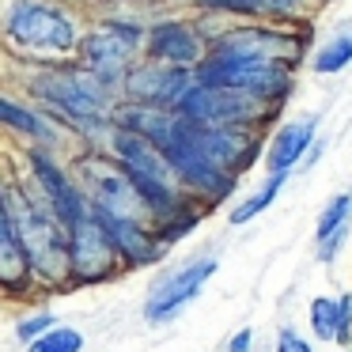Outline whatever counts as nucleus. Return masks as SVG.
<instances>
[{
    "mask_svg": "<svg viewBox=\"0 0 352 352\" xmlns=\"http://www.w3.org/2000/svg\"><path fill=\"white\" fill-rule=\"evenodd\" d=\"M212 54H228V57H254V61H273V65H292L303 54V42L292 38L280 31H258V27H246V31H231L216 42Z\"/></svg>",
    "mask_w": 352,
    "mask_h": 352,
    "instance_id": "obj_10",
    "label": "nucleus"
},
{
    "mask_svg": "<svg viewBox=\"0 0 352 352\" xmlns=\"http://www.w3.org/2000/svg\"><path fill=\"white\" fill-rule=\"evenodd\" d=\"M114 148L122 155L125 170L133 175V182H137L140 197L148 201L152 216H175L182 197H178V170L170 163V155L155 140H148L144 133H133V129H118Z\"/></svg>",
    "mask_w": 352,
    "mask_h": 352,
    "instance_id": "obj_1",
    "label": "nucleus"
},
{
    "mask_svg": "<svg viewBox=\"0 0 352 352\" xmlns=\"http://www.w3.org/2000/svg\"><path fill=\"white\" fill-rule=\"evenodd\" d=\"M280 186H284V175H273V178H269V182H265V190H261V193H254V197H246L243 205H239L235 212H231V223H235V228H239V223L254 220V216H258V212H265V208H269V205H273V201H276V193H280Z\"/></svg>",
    "mask_w": 352,
    "mask_h": 352,
    "instance_id": "obj_20",
    "label": "nucleus"
},
{
    "mask_svg": "<svg viewBox=\"0 0 352 352\" xmlns=\"http://www.w3.org/2000/svg\"><path fill=\"white\" fill-rule=\"evenodd\" d=\"M8 34L23 46H38V50H72L76 46V31L72 23L54 8L42 4H16L8 16Z\"/></svg>",
    "mask_w": 352,
    "mask_h": 352,
    "instance_id": "obj_8",
    "label": "nucleus"
},
{
    "mask_svg": "<svg viewBox=\"0 0 352 352\" xmlns=\"http://www.w3.org/2000/svg\"><path fill=\"white\" fill-rule=\"evenodd\" d=\"M201 84L212 87H231V91H246L258 99H284L288 91V69L273 61H254V57H228V54H212L205 65L197 69Z\"/></svg>",
    "mask_w": 352,
    "mask_h": 352,
    "instance_id": "obj_4",
    "label": "nucleus"
},
{
    "mask_svg": "<svg viewBox=\"0 0 352 352\" xmlns=\"http://www.w3.org/2000/svg\"><path fill=\"white\" fill-rule=\"evenodd\" d=\"M125 91L152 107H182L186 91H190V72L182 65H144V69L129 72Z\"/></svg>",
    "mask_w": 352,
    "mask_h": 352,
    "instance_id": "obj_12",
    "label": "nucleus"
},
{
    "mask_svg": "<svg viewBox=\"0 0 352 352\" xmlns=\"http://www.w3.org/2000/svg\"><path fill=\"white\" fill-rule=\"evenodd\" d=\"M4 212L16 220L27 258L46 280H61L65 273H72V246L57 216H46L38 205H31V197H19L16 190L4 193Z\"/></svg>",
    "mask_w": 352,
    "mask_h": 352,
    "instance_id": "obj_2",
    "label": "nucleus"
},
{
    "mask_svg": "<svg viewBox=\"0 0 352 352\" xmlns=\"http://www.w3.org/2000/svg\"><path fill=\"white\" fill-rule=\"evenodd\" d=\"M349 208H352V197H333L326 205V212H322L318 220V239H329L333 231H341L344 223H349Z\"/></svg>",
    "mask_w": 352,
    "mask_h": 352,
    "instance_id": "obj_23",
    "label": "nucleus"
},
{
    "mask_svg": "<svg viewBox=\"0 0 352 352\" xmlns=\"http://www.w3.org/2000/svg\"><path fill=\"white\" fill-rule=\"evenodd\" d=\"M84 349V337L69 326H54L50 333H42L38 341H31L27 352H80Z\"/></svg>",
    "mask_w": 352,
    "mask_h": 352,
    "instance_id": "obj_21",
    "label": "nucleus"
},
{
    "mask_svg": "<svg viewBox=\"0 0 352 352\" xmlns=\"http://www.w3.org/2000/svg\"><path fill=\"white\" fill-rule=\"evenodd\" d=\"M50 329H54V318H50V314H34V318H23V322H19L16 333L23 337L27 344H31V341H38L42 333H50Z\"/></svg>",
    "mask_w": 352,
    "mask_h": 352,
    "instance_id": "obj_25",
    "label": "nucleus"
},
{
    "mask_svg": "<svg viewBox=\"0 0 352 352\" xmlns=\"http://www.w3.org/2000/svg\"><path fill=\"white\" fill-rule=\"evenodd\" d=\"M250 337H254V333H250V329H239V333H235V337H231V344H228V352H250V344H254V341H250Z\"/></svg>",
    "mask_w": 352,
    "mask_h": 352,
    "instance_id": "obj_27",
    "label": "nucleus"
},
{
    "mask_svg": "<svg viewBox=\"0 0 352 352\" xmlns=\"http://www.w3.org/2000/svg\"><path fill=\"white\" fill-rule=\"evenodd\" d=\"M137 42H140V31L133 23H107L95 34H87L80 42V50L91 61V69H114L137 50Z\"/></svg>",
    "mask_w": 352,
    "mask_h": 352,
    "instance_id": "obj_14",
    "label": "nucleus"
},
{
    "mask_svg": "<svg viewBox=\"0 0 352 352\" xmlns=\"http://www.w3.org/2000/svg\"><path fill=\"white\" fill-rule=\"evenodd\" d=\"M38 91L76 118H87V114L95 118L102 110V102H107L99 80L91 72H50V76L38 80Z\"/></svg>",
    "mask_w": 352,
    "mask_h": 352,
    "instance_id": "obj_11",
    "label": "nucleus"
},
{
    "mask_svg": "<svg viewBox=\"0 0 352 352\" xmlns=\"http://www.w3.org/2000/svg\"><path fill=\"white\" fill-rule=\"evenodd\" d=\"M349 61H352V38H349V34H337V38L329 42L318 57H314V72L329 76V72H341Z\"/></svg>",
    "mask_w": 352,
    "mask_h": 352,
    "instance_id": "obj_22",
    "label": "nucleus"
},
{
    "mask_svg": "<svg viewBox=\"0 0 352 352\" xmlns=\"http://www.w3.org/2000/svg\"><path fill=\"white\" fill-rule=\"evenodd\" d=\"M69 246H72V276H80V280H107L118 269V258H122L99 212L95 216L87 212L80 223H72Z\"/></svg>",
    "mask_w": 352,
    "mask_h": 352,
    "instance_id": "obj_6",
    "label": "nucleus"
},
{
    "mask_svg": "<svg viewBox=\"0 0 352 352\" xmlns=\"http://www.w3.org/2000/svg\"><path fill=\"white\" fill-rule=\"evenodd\" d=\"M276 352H311V344H307L299 333L284 329V333H280V341H276Z\"/></svg>",
    "mask_w": 352,
    "mask_h": 352,
    "instance_id": "obj_26",
    "label": "nucleus"
},
{
    "mask_svg": "<svg viewBox=\"0 0 352 352\" xmlns=\"http://www.w3.org/2000/svg\"><path fill=\"white\" fill-rule=\"evenodd\" d=\"M31 170H34V178H38L42 193H46L50 208H54V216L65 223V228H72V223L84 220V216H87L84 197L76 193V186H72L69 178L61 175V167H57V163L50 160V155L31 152Z\"/></svg>",
    "mask_w": 352,
    "mask_h": 352,
    "instance_id": "obj_13",
    "label": "nucleus"
},
{
    "mask_svg": "<svg viewBox=\"0 0 352 352\" xmlns=\"http://www.w3.org/2000/svg\"><path fill=\"white\" fill-rule=\"evenodd\" d=\"M148 50H152L155 61L182 65V69H190V65L201 61L197 34H193L190 27H182V23H155L152 31H148Z\"/></svg>",
    "mask_w": 352,
    "mask_h": 352,
    "instance_id": "obj_15",
    "label": "nucleus"
},
{
    "mask_svg": "<svg viewBox=\"0 0 352 352\" xmlns=\"http://www.w3.org/2000/svg\"><path fill=\"white\" fill-rule=\"evenodd\" d=\"M212 273H216V258H197V261H190L186 269H178L175 276L160 280V284H155V292L148 296L144 318L152 322V326H160V322H170L186 303H190L193 296H197L201 288H205V280H208Z\"/></svg>",
    "mask_w": 352,
    "mask_h": 352,
    "instance_id": "obj_9",
    "label": "nucleus"
},
{
    "mask_svg": "<svg viewBox=\"0 0 352 352\" xmlns=\"http://www.w3.org/2000/svg\"><path fill=\"white\" fill-rule=\"evenodd\" d=\"M311 326L322 341H349L352 333V296L344 299H314L311 303Z\"/></svg>",
    "mask_w": 352,
    "mask_h": 352,
    "instance_id": "obj_19",
    "label": "nucleus"
},
{
    "mask_svg": "<svg viewBox=\"0 0 352 352\" xmlns=\"http://www.w3.org/2000/svg\"><path fill=\"white\" fill-rule=\"evenodd\" d=\"M311 140H314V118L284 125V129L273 137V144H269V170L288 175V170L303 160V152L311 148Z\"/></svg>",
    "mask_w": 352,
    "mask_h": 352,
    "instance_id": "obj_17",
    "label": "nucleus"
},
{
    "mask_svg": "<svg viewBox=\"0 0 352 352\" xmlns=\"http://www.w3.org/2000/svg\"><path fill=\"white\" fill-rule=\"evenodd\" d=\"M80 175L87 178V193L95 201V212L107 216H122V220H144L152 208L140 197L133 175L125 170V163H110V160H84Z\"/></svg>",
    "mask_w": 352,
    "mask_h": 352,
    "instance_id": "obj_5",
    "label": "nucleus"
},
{
    "mask_svg": "<svg viewBox=\"0 0 352 352\" xmlns=\"http://www.w3.org/2000/svg\"><path fill=\"white\" fill-rule=\"evenodd\" d=\"M0 114H4V122L16 125V129L31 133V137H46V129H42V122L34 114H27V110H19L16 102H0Z\"/></svg>",
    "mask_w": 352,
    "mask_h": 352,
    "instance_id": "obj_24",
    "label": "nucleus"
},
{
    "mask_svg": "<svg viewBox=\"0 0 352 352\" xmlns=\"http://www.w3.org/2000/svg\"><path fill=\"white\" fill-rule=\"evenodd\" d=\"M99 216H102V223H107L122 261H129V265H148V261H155L163 254V246L148 235L140 220H122V216H107V212H99Z\"/></svg>",
    "mask_w": 352,
    "mask_h": 352,
    "instance_id": "obj_16",
    "label": "nucleus"
},
{
    "mask_svg": "<svg viewBox=\"0 0 352 352\" xmlns=\"http://www.w3.org/2000/svg\"><path fill=\"white\" fill-rule=\"evenodd\" d=\"M276 102L258 99L246 91H231V87H212V84H197L186 91L182 99V118L197 125H216V129H250L254 122L273 110Z\"/></svg>",
    "mask_w": 352,
    "mask_h": 352,
    "instance_id": "obj_3",
    "label": "nucleus"
},
{
    "mask_svg": "<svg viewBox=\"0 0 352 352\" xmlns=\"http://www.w3.org/2000/svg\"><path fill=\"white\" fill-rule=\"evenodd\" d=\"M31 258H27V246L16 231V220L8 212H0V276L8 288H19V284L31 276Z\"/></svg>",
    "mask_w": 352,
    "mask_h": 352,
    "instance_id": "obj_18",
    "label": "nucleus"
},
{
    "mask_svg": "<svg viewBox=\"0 0 352 352\" xmlns=\"http://www.w3.org/2000/svg\"><path fill=\"white\" fill-rule=\"evenodd\" d=\"M163 152L170 155L178 178H182V182H190L193 190L208 193V197H223V193L235 190V175H228L223 167H216V163L197 148V140L190 137V118H182V122H178V133L170 137V144L163 148Z\"/></svg>",
    "mask_w": 352,
    "mask_h": 352,
    "instance_id": "obj_7",
    "label": "nucleus"
}]
</instances>
